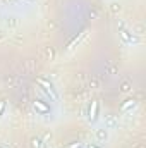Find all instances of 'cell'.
Segmentation results:
<instances>
[{"instance_id": "6", "label": "cell", "mask_w": 146, "mask_h": 148, "mask_svg": "<svg viewBox=\"0 0 146 148\" xmlns=\"http://www.w3.org/2000/svg\"><path fill=\"white\" fill-rule=\"evenodd\" d=\"M4 105H5L4 102H0V114H2V110H4Z\"/></svg>"}, {"instance_id": "1", "label": "cell", "mask_w": 146, "mask_h": 148, "mask_svg": "<svg viewBox=\"0 0 146 148\" xmlns=\"http://www.w3.org/2000/svg\"><path fill=\"white\" fill-rule=\"evenodd\" d=\"M38 83L45 88V91H46L48 95H52V98H57V93H55V90H54V84H52V83H48V81H45V79H38Z\"/></svg>"}, {"instance_id": "3", "label": "cell", "mask_w": 146, "mask_h": 148, "mask_svg": "<svg viewBox=\"0 0 146 148\" xmlns=\"http://www.w3.org/2000/svg\"><path fill=\"white\" fill-rule=\"evenodd\" d=\"M96 112H98V104H96V102H93V110H91V119H94L96 117Z\"/></svg>"}, {"instance_id": "2", "label": "cell", "mask_w": 146, "mask_h": 148, "mask_svg": "<svg viewBox=\"0 0 146 148\" xmlns=\"http://www.w3.org/2000/svg\"><path fill=\"white\" fill-rule=\"evenodd\" d=\"M34 109H36V110H40L41 114H46V112H50V109H48V105H45V104H43L41 100H36V102H34Z\"/></svg>"}, {"instance_id": "4", "label": "cell", "mask_w": 146, "mask_h": 148, "mask_svg": "<svg viewBox=\"0 0 146 148\" xmlns=\"http://www.w3.org/2000/svg\"><path fill=\"white\" fill-rule=\"evenodd\" d=\"M127 90H129V84H127V83H126V84H122V91H127Z\"/></svg>"}, {"instance_id": "5", "label": "cell", "mask_w": 146, "mask_h": 148, "mask_svg": "<svg viewBox=\"0 0 146 148\" xmlns=\"http://www.w3.org/2000/svg\"><path fill=\"white\" fill-rule=\"evenodd\" d=\"M98 136H100V138H107V133H103V131H100V133H98Z\"/></svg>"}]
</instances>
